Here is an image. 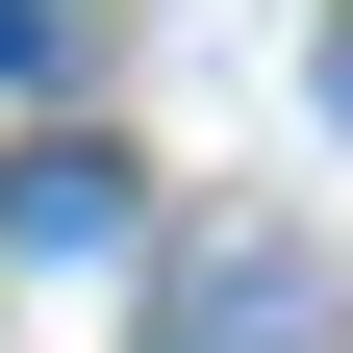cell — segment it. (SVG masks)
Here are the masks:
<instances>
[{
  "label": "cell",
  "instance_id": "obj_1",
  "mask_svg": "<svg viewBox=\"0 0 353 353\" xmlns=\"http://www.w3.org/2000/svg\"><path fill=\"white\" fill-rule=\"evenodd\" d=\"M328 101H353V26H328Z\"/></svg>",
  "mask_w": 353,
  "mask_h": 353
}]
</instances>
